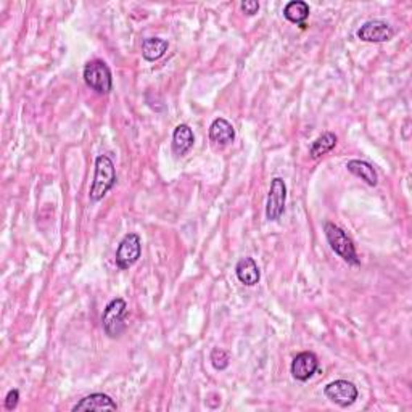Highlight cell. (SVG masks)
Masks as SVG:
<instances>
[{
    "label": "cell",
    "instance_id": "obj_1",
    "mask_svg": "<svg viewBox=\"0 0 412 412\" xmlns=\"http://www.w3.org/2000/svg\"><path fill=\"white\" fill-rule=\"evenodd\" d=\"M116 184V169L110 156L100 155L95 160V174L89 192L91 202H100Z\"/></svg>",
    "mask_w": 412,
    "mask_h": 412
},
{
    "label": "cell",
    "instance_id": "obj_2",
    "mask_svg": "<svg viewBox=\"0 0 412 412\" xmlns=\"http://www.w3.org/2000/svg\"><path fill=\"white\" fill-rule=\"evenodd\" d=\"M324 232H326V238L328 245H330V248L338 254V256L345 259V261L348 264H351V266H359L361 261L359 258H357L355 243H353V240L348 237L345 230L332 223H326V225H324Z\"/></svg>",
    "mask_w": 412,
    "mask_h": 412
},
{
    "label": "cell",
    "instance_id": "obj_3",
    "mask_svg": "<svg viewBox=\"0 0 412 412\" xmlns=\"http://www.w3.org/2000/svg\"><path fill=\"white\" fill-rule=\"evenodd\" d=\"M82 77H84L87 87H91L92 91H95L100 95L110 94L113 89L111 70L103 60H92L87 63Z\"/></svg>",
    "mask_w": 412,
    "mask_h": 412
},
{
    "label": "cell",
    "instance_id": "obj_4",
    "mask_svg": "<svg viewBox=\"0 0 412 412\" xmlns=\"http://www.w3.org/2000/svg\"><path fill=\"white\" fill-rule=\"evenodd\" d=\"M127 312V305L122 298H115L108 303L105 311L102 314L103 330L110 338H118L124 332V316Z\"/></svg>",
    "mask_w": 412,
    "mask_h": 412
},
{
    "label": "cell",
    "instance_id": "obj_5",
    "mask_svg": "<svg viewBox=\"0 0 412 412\" xmlns=\"http://www.w3.org/2000/svg\"><path fill=\"white\" fill-rule=\"evenodd\" d=\"M287 202V185L282 178H274L271 180V189L268 195V205H266V218L268 221L276 223L282 218L283 211H285Z\"/></svg>",
    "mask_w": 412,
    "mask_h": 412
},
{
    "label": "cell",
    "instance_id": "obj_6",
    "mask_svg": "<svg viewBox=\"0 0 412 412\" xmlns=\"http://www.w3.org/2000/svg\"><path fill=\"white\" fill-rule=\"evenodd\" d=\"M142 253V240L137 234H127L121 240L116 250V266L129 269L139 261Z\"/></svg>",
    "mask_w": 412,
    "mask_h": 412
},
{
    "label": "cell",
    "instance_id": "obj_7",
    "mask_svg": "<svg viewBox=\"0 0 412 412\" xmlns=\"http://www.w3.org/2000/svg\"><path fill=\"white\" fill-rule=\"evenodd\" d=\"M324 395H326L327 400H330L333 404L340 406V408H348V406H353L356 403L359 391H357L356 385L351 384V382L335 380L324 388Z\"/></svg>",
    "mask_w": 412,
    "mask_h": 412
},
{
    "label": "cell",
    "instance_id": "obj_8",
    "mask_svg": "<svg viewBox=\"0 0 412 412\" xmlns=\"http://www.w3.org/2000/svg\"><path fill=\"white\" fill-rule=\"evenodd\" d=\"M395 36V29L384 19H371L357 29V37L364 42H388Z\"/></svg>",
    "mask_w": 412,
    "mask_h": 412
},
{
    "label": "cell",
    "instance_id": "obj_9",
    "mask_svg": "<svg viewBox=\"0 0 412 412\" xmlns=\"http://www.w3.org/2000/svg\"><path fill=\"white\" fill-rule=\"evenodd\" d=\"M319 371V357L312 351H303L293 357L290 372L298 382H308Z\"/></svg>",
    "mask_w": 412,
    "mask_h": 412
},
{
    "label": "cell",
    "instance_id": "obj_10",
    "mask_svg": "<svg viewBox=\"0 0 412 412\" xmlns=\"http://www.w3.org/2000/svg\"><path fill=\"white\" fill-rule=\"evenodd\" d=\"M209 140L218 147H227L235 140V129L227 120L216 118L209 126Z\"/></svg>",
    "mask_w": 412,
    "mask_h": 412
},
{
    "label": "cell",
    "instance_id": "obj_11",
    "mask_svg": "<svg viewBox=\"0 0 412 412\" xmlns=\"http://www.w3.org/2000/svg\"><path fill=\"white\" fill-rule=\"evenodd\" d=\"M118 406L110 396L105 393H92L86 398H82L77 403L73 412H82V411H116Z\"/></svg>",
    "mask_w": 412,
    "mask_h": 412
},
{
    "label": "cell",
    "instance_id": "obj_12",
    "mask_svg": "<svg viewBox=\"0 0 412 412\" xmlns=\"http://www.w3.org/2000/svg\"><path fill=\"white\" fill-rule=\"evenodd\" d=\"M235 274H237V279L243 285L253 287L259 282V277H261V272H259V268L256 261L253 258H242L235 266Z\"/></svg>",
    "mask_w": 412,
    "mask_h": 412
},
{
    "label": "cell",
    "instance_id": "obj_13",
    "mask_svg": "<svg viewBox=\"0 0 412 412\" xmlns=\"http://www.w3.org/2000/svg\"><path fill=\"white\" fill-rule=\"evenodd\" d=\"M346 169L350 171L351 174H355L356 178L364 180L371 187H375V185L379 184V174H377L375 168L364 160H350L346 163Z\"/></svg>",
    "mask_w": 412,
    "mask_h": 412
},
{
    "label": "cell",
    "instance_id": "obj_14",
    "mask_svg": "<svg viewBox=\"0 0 412 412\" xmlns=\"http://www.w3.org/2000/svg\"><path fill=\"white\" fill-rule=\"evenodd\" d=\"M195 135L187 124H179L173 132V151L174 155L184 156L194 147Z\"/></svg>",
    "mask_w": 412,
    "mask_h": 412
},
{
    "label": "cell",
    "instance_id": "obj_15",
    "mask_svg": "<svg viewBox=\"0 0 412 412\" xmlns=\"http://www.w3.org/2000/svg\"><path fill=\"white\" fill-rule=\"evenodd\" d=\"M283 17L293 24H298L300 28H305V21L309 17V5L305 0H292L283 8Z\"/></svg>",
    "mask_w": 412,
    "mask_h": 412
},
{
    "label": "cell",
    "instance_id": "obj_16",
    "mask_svg": "<svg viewBox=\"0 0 412 412\" xmlns=\"http://www.w3.org/2000/svg\"><path fill=\"white\" fill-rule=\"evenodd\" d=\"M169 44L161 37H147L142 42V55L147 62H156L168 52Z\"/></svg>",
    "mask_w": 412,
    "mask_h": 412
},
{
    "label": "cell",
    "instance_id": "obj_17",
    "mask_svg": "<svg viewBox=\"0 0 412 412\" xmlns=\"http://www.w3.org/2000/svg\"><path fill=\"white\" fill-rule=\"evenodd\" d=\"M337 142H338V137L333 134V132H324L322 135H319L317 139L311 144L309 155H311L312 160H319L321 156L327 155L328 151L335 149Z\"/></svg>",
    "mask_w": 412,
    "mask_h": 412
},
{
    "label": "cell",
    "instance_id": "obj_18",
    "mask_svg": "<svg viewBox=\"0 0 412 412\" xmlns=\"http://www.w3.org/2000/svg\"><path fill=\"white\" fill-rule=\"evenodd\" d=\"M209 359H211V364H213V367L216 371L227 369L229 364H230L229 355L224 350H221V348H214V350L211 351Z\"/></svg>",
    "mask_w": 412,
    "mask_h": 412
},
{
    "label": "cell",
    "instance_id": "obj_19",
    "mask_svg": "<svg viewBox=\"0 0 412 412\" xmlns=\"http://www.w3.org/2000/svg\"><path fill=\"white\" fill-rule=\"evenodd\" d=\"M18 401H19V391L17 388L10 390L7 393V396H5V409H7V411L17 409Z\"/></svg>",
    "mask_w": 412,
    "mask_h": 412
},
{
    "label": "cell",
    "instance_id": "obj_20",
    "mask_svg": "<svg viewBox=\"0 0 412 412\" xmlns=\"http://www.w3.org/2000/svg\"><path fill=\"white\" fill-rule=\"evenodd\" d=\"M240 8H242L243 13H247V15H250V17H253V15L258 13L259 2H256V0H245V2L240 3Z\"/></svg>",
    "mask_w": 412,
    "mask_h": 412
}]
</instances>
